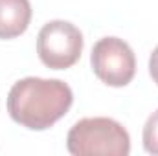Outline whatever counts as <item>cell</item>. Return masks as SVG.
Listing matches in <instances>:
<instances>
[{"mask_svg":"<svg viewBox=\"0 0 158 156\" xmlns=\"http://www.w3.org/2000/svg\"><path fill=\"white\" fill-rule=\"evenodd\" d=\"M74 103L72 88L61 79L26 77L7 94L11 119L30 130H46L64 116Z\"/></svg>","mask_w":158,"mask_h":156,"instance_id":"cell-1","label":"cell"},{"mask_svg":"<svg viewBox=\"0 0 158 156\" xmlns=\"http://www.w3.org/2000/svg\"><path fill=\"white\" fill-rule=\"evenodd\" d=\"M66 147L76 156H127L131 153V138L123 125L110 117H85L70 129Z\"/></svg>","mask_w":158,"mask_h":156,"instance_id":"cell-2","label":"cell"},{"mask_svg":"<svg viewBox=\"0 0 158 156\" xmlns=\"http://www.w3.org/2000/svg\"><path fill=\"white\" fill-rule=\"evenodd\" d=\"M83 51V35L72 22L52 20L44 24L37 37V53L42 64L52 70L74 66Z\"/></svg>","mask_w":158,"mask_h":156,"instance_id":"cell-3","label":"cell"},{"mask_svg":"<svg viewBox=\"0 0 158 156\" xmlns=\"http://www.w3.org/2000/svg\"><path fill=\"white\" fill-rule=\"evenodd\" d=\"M96 77L109 86H125L136 74V57L131 46L118 37L99 39L90 55Z\"/></svg>","mask_w":158,"mask_h":156,"instance_id":"cell-4","label":"cell"},{"mask_svg":"<svg viewBox=\"0 0 158 156\" xmlns=\"http://www.w3.org/2000/svg\"><path fill=\"white\" fill-rule=\"evenodd\" d=\"M31 20L30 0H0V39L22 35Z\"/></svg>","mask_w":158,"mask_h":156,"instance_id":"cell-5","label":"cell"},{"mask_svg":"<svg viewBox=\"0 0 158 156\" xmlns=\"http://www.w3.org/2000/svg\"><path fill=\"white\" fill-rule=\"evenodd\" d=\"M142 140H143V149L149 154L158 156V110L153 112L149 119L145 121Z\"/></svg>","mask_w":158,"mask_h":156,"instance_id":"cell-6","label":"cell"},{"mask_svg":"<svg viewBox=\"0 0 158 156\" xmlns=\"http://www.w3.org/2000/svg\"><path fill=\"white\" fill-rule=\"evenodd\" d=\"M149 74H151L153 81L158 84V46L153 50L151 59H149Z\"/></svg>","mask_w":158,"mask_h":156,"instance_id":"cell-7","label":"cell"}]
</instances>
